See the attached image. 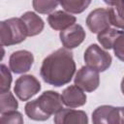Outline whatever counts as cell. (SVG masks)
<instances>
[{"label":"cell","mask_w":124,"mask_h":124,"mask_svg":"<svg viewBox=\"0 0 124 124\" xmlns=\"http://www.w3.org/2000/svg\"><path fill=\"white\" fill-rule=\"evenodd\" d=\"M76 72L73 52L67 48H59L48 54L42 63L40 75L43 80L59 87L69 83Z\"/></svg>","instance_id":"1"},{"label":"cell","mask_w":124,"mask_h":124,"mask_svg":"<svg viewBox=\"0 0 124 124\" xmlns=\"http://www.w3.org/2000/svg\"><path fill=\"white\" fill-rule=\"evenodd\" d=\"M63 102L59 93L47 90L42 93L37 99L29 101L24 107L25 114L35 121H46L50 115L56 114L63 108Z\"/></svg>","instance_id":"2"},{"label":"cell","mask_w":124,"mask_h":124,"mask_svg":"<svg viewBox=\"0 0 124 124\" xmlns=\"http://www.w3.org/2000/svg\"><path fill=\"white\" fill-rule=\"evenodd\" d=\"M26 37L27 30L21 18L12 17L0 22V41L2 46L19 44Z\"/></svg>","instance_id":"3"},{"label":"cell","mask_w":124,"mask_h":124,"mask_svg":"<svg viewBox=\"0 0 124 124\" xmlns=\"http://www.w3.org/2000/svg\"><path fill=\"white\" fill-rule=\"evenodd\" d=\"M83 58L86 67L97 71L98 73L108 70L112 62L110 54L96 44L90 45L85 49Z\"/></svg>","instance_id":"4"},{"label":"cell","mask_w":124,"mask_h":124,"mask_svg":"<svg viewBox=\"0 0 124 124\" xmlns=\"http://www.w3.org/2000/svg\"><path fill=\"white\" fill-rule=\"evenodd\" d=\"M41 90V83L32 75L19 77L15 83L14 92L20 101H27Z\"/></svg>","instance_id":"5"},{"label":"cell","mask_w":124,"mask_h":124,"mask_svg":"<svg viewBox=\"0 0 124 124\" xmlns=\"http://www.w3.org/2000/svg\"><path fill=\"white\" fill-rule=\"evenodd\" d=\"M75 85L86 92L96 90L100 84V76L97 71H94L86 66L81 67L75 77Z\"/></svg>","instance_id":"6"},{"label":"cell","mask_w":124,"mask_h":124,"mask_svg":"<svg viewBox=\"0 0 124 124\" xmlns=\"http://www.w3.org/2000/svg\"><path fill=\"white\" fill-rule=\"evenodd\" d=\"M34 62L32 52L22 49L14 51L9 58L10 70L15 74H24L28 72Z\"/></svg>","instance_id":"7"},{"label":"cell","mask_w":124,"mask_h":124,"mask_svg":"<svg viewBox=\"0 0 124 124\" xmlns=\"http://www.w3.org/2000/svg\"><path fill=\"white\" fill-rule=\"evenodd\" d=\"M86 25L92 33H101L109 28L110 19L108 9L97 8L89 13L86 17Z\"/></svg>","instance_id":"8"},{"label":"cell","mask_w":124,"mask_h":124,"mask_svg":"<svg viewBox=\"0 0 124 124\" xmlns=\"http://www.w3.org/2000/svg\"><path fill=\"white\" fill-rule=\"evenodd\" d=\"M60 41L67 49L78 47L85 39V31L79 24H74L69 28L60 31Z\"/></svg>","instance_id":"9"},{"label":"cell","mask_w":124,"mask_h":124,"mask_svg":"<svg viewBox=\"0 0 124 124\" xmlns=\"http://www.w3.org/2000/svg\"><path fill=\"white\" fill-rule=\"evenodd\" d=\"M54 124H88V117L85 111L62 108L54 115Z\"/></svg>","instance_id":"10"},{"label":"cell","mask_w":124,"mask_h":124,"mask_svg":"<svg viewBox=\"0 0 124 124\" xmlns=\"http://www.w3.org/2000/svg\"><path fill=\"white\" fill-rule=\"evenodd\" d=\"M62 102L68 108H78L86 103V95L76 85H70L65 88L61 95Z\"/></svg>","instance_id":"11"},{"label":"cell","mask_w":124,"mask_h":124,"mask_svg":"<svg viewBox=\"0 0 124 124\" xmlns=\"http://www.w3.org/2000/svg\"><path fill=\"white\" fill-rule=\"evenodd\" d=\"M76 16L64 12V11H55L48 15L47 22L49 26L54 30H65L70 26L76 24Z\"/></svg>","instance_id":"12"},{"label":"cell","mask_w":124,"mask_h":124,"mask_svg":"<svg viewBox=\"0 0 124 124\" xmlns=\"http://www.w3.org/2000/svg\"><path fill=\"white\" fill-rule=\"evenodd\" d=\"M20 18L26 27L28 37L36 36L43 31L45 26L44 20L34 12H26L20 16Z\"/></svg>","instance_id":"13"},{"label":"cell","mask_w":124,"mask_h":124,"mask_svg":"<svg viewBox=\"0 0 124 124\" xmlns=\"http://www.w3.org/2000/svg\"><path fill=\"white\" fill-rule=\"evenodd\" d=\"M108 5L110 24L124 30V1H105Z\"/></svg>","instance_id":"14"},{"label":"cell","mask_w":124,"mask_h":124,"mask_svg":"<svg viewBox=\"0 0 124 124\" xmlns=\"http://www.w3.org/2000/svg\"><path fill=\"white\" fill-rule=\"evenodd\" d=\"M120 33L121 31L116 30L114 28H108L99 33L97 39L105 49H110L113 47V44Z\"/></svg>","instance_id":"15"},{"label":"cell","mask_w":124,"mask_h":124,"mask_svg":"<svg viewBox=\"0 0 124 124\" xmlns=\"http://www.w3.org/2000/svg\"><path fill=\"white\" fill-rule=\"evenodd\" d=\"M91 1L89 0H64L60 1L59 4L62 8L72 14H80L90 5Z\"/></svg>","instance_id":"16"},{"label":"cell","mask_w":124,"mask_h":124,"mask_svg":"<svg viewBox=\"0 0 124 124\" xmlns=\"http://www.w3.org/2000/svg\"><path fill=\"white\" fill-rule=\"evenodd\" d=\"M18 108V103L12 92L0 94V112L1 114L10 111H15Z\"/></svg>","instance_id":"17"},{"label":"cell","mask_w":124,"mask_h":124,"mask_svg":"<svg viewBox=\"0 0 124 124\" xmlns=\"http://www.w3.org/2000/svg\"><path fill=\"white\" fill-rule=\"evenodd\" d=\"M112 106H100L92 112V123L93 124H108V117L109 110Z\"/></svg>","instance_id":"18"},{"label":"cell","mask_w":124,"mask_h":124,"mask_svg":"<svg viewBox=\"0 0 124 124\" xmlns=\"http://www.w3.org/2000/svg\"><path fill=\"white\" fill-rule=\"evenodd\" d=\"M33 8L39 14H51V12L59 5L57 1H41L35 0L32 2Z\"/></svg>","instance_id":"19"},{"label":"cell","mask_w":124,"mask_h":124,"mask_svg":"<svg viewBox=\"0 0 124 124\" xmlns=\"http://www.w3.org/2000/svg\"><path fill=\"white\" fill-rule=\"evenodd\" d=\"M0 70H1L0 92L1 93H6V92L10 91V87H11V83H12V75L10 73V70L4 64H1Z\"/></svg>","instance_id":"20"},{"label":"cell","mask_w":124,"mask_h":124,"mask_svg":"<svg viewBox=\"0 0 124 124\" xmlns=\"http://www.w3.org/2000/svg\"><path fill=\"white\" fill-rule=\"evenodd\" d=\"M0 124H23V116L17 110L3 113L1 114Z\"/></svg>","instance_id":"21"},{"label":"cell","mask_w":124,"mask_h":124,"mask_svg":"<svg viewBox=\"0 0 124 124\" xmlns=\"http://www.w3.org/2000/svg\"><path fill=\"white\" fill-rule=\"evenodd\" d=\"M108 124H124L123 107H111L108 117Z\"/></svg>","instance_id":"22"},{"label":"cell","mask_w":124,"mask_h":124,"mask_svg":"<svg viewBox=\"0 0 124 124\" xmlns=\"http://www.w3.org/2000/svg\"><path fill=\"white\" fill-rule=\"evenodd\" d=\"M113 51L115 56L124 62V31H121L113 44Z\"/></svg>","instance_id":"23"},{"label":"cell","mask_w":124,"mask_h":124,"mask_svg":"<svg viewBox=\"0 0 124 124\" xmlns=\"http://www.w3.org/2000/svg\"><path fill=\"white\" fill-rule=\"evenodd\" d=\"M121 91H122V93L124 95V78H122V81H121Z\"/></svg>","instance_id":"24"}]
</instances>
